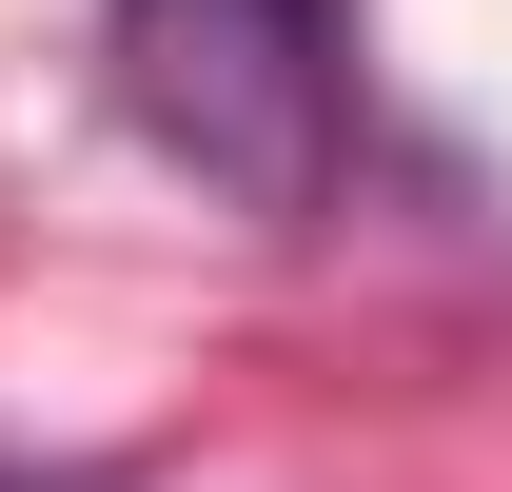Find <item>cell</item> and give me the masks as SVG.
Segmentation results:
<instances>
[{"label":"cell","instance_id":"obj_1","mask_svg":"<svg viewBox=\"0 0 512 492\" xmlns=\"http://www.w3.org/2000/svg\"><path fill=\"white\" fill-rule=\"evenodd\" d=\"M138 138L237 217H316L355 158V0H99Z\"/></svg>","mask_w":512,"mask_h":492},{"label":"cell","instance_id":"obj_2","mask_svg":"<svg viewBox=\"0 0 512 492\" xmlns=\"http://www.w3.org/2000/svg\"><path fill=\"white\" fill-rule=\"evenodd\" d=\"M0 492H20V473H0Z\"/></svg>","mask_w":512,"mask_h":492}]
</instances>
